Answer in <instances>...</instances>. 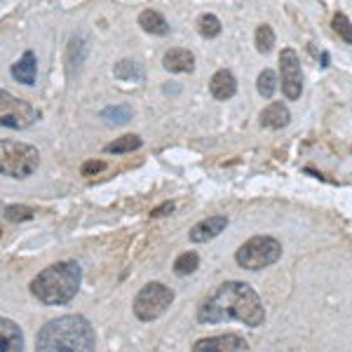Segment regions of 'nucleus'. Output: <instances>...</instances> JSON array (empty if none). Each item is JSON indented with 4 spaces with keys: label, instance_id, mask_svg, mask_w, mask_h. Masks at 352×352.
<instances>
[{
    "label": "nucleus",
    "instance_id": "f257e3e1",
    "mask_svg": "<svg viewBox=\"0 0 352 352\" xmlns=\"http://www.w3.org/2000/svg\"><path fill=\"white\" fill-rule=\"evenodd\" d=\"M242 322L244 327H261L265 310L261 296L244 282H226L214 289L197 308L200 324H223V322Z\"/></svg>",
    "mask_w": 352,
    "mask_h": 352
},
{
    "label": "nucleus",
    "instance_id": "f03ea898",
    "mask_svg": "<svg viewBox=\"0 0 352 352\" xmlns=\"http://www.w3.org/2000/svg\"><path fill=\"white\" fill-rule=\"evenodd\" d=\"M94 329L82 315L50 320L36 336V352H94Z\"/></svg>",
    "mask_w": 352,
    "mask_h": 352
},
{
    "label": "nucleus",
    "instance_id": "7ed1b4c3",
    "mask_svg": "<svg viewBox=\"0 0 352 352\" xmlns=\"http://www.w3.org/2000/svg\"><path fill=\"white\" fill-rule=\"evenodd\" d=\"M80 265L76 261H61L33 277L31 294L45 305H66L80 292Z\"/></svg>",
    "mask_w": 352,
    "mask_h": 352
},
{
    "label": "nucleus",
    "instance_id": "20e7f679",
    "mask_svg": "<svg viewBox=\"0 0 352 352\" xmlns=\"http://www.w3.org/2000/svg\"><path fill=\"white\" fill-rule=\"evenodd\" d=\"M41 153L36 146L0 139V174L10 179H28L38 169Z\"/></svg>",
    "mask_w": 352,
    "mask_h": 352
},
{
    "label": "nucleus",
    "instance_id": "39448f33",
    "mask_svg": "<svg viewBox=\"0 0 352 352\" xmlns=\"http://www.w3.org/2000/svg\"><path fill=\"white\" fill-rule=\"evenodd\" d=\"M282 256V244L270 235H256L237 249V265L244 270H263L277 263Z\"/></svg>",
    "mask_w": 352,
    "mask_h": 352
},
{
    "label": "nucleus",
    "instance_id": "423d86ee",
    "mask_svg": "<svg viewBox=\"0 0 352 352\" xmlns=\"http://www.w3.org/2000/svg\"><path fill=\"white\" fill-rule=\"evenodd\" d=\"M174 303V292L162 282H151L136 294L134 298V315L141 322H153L167 312Z\"/></svg>",
    "mask_w": 352,
    "mask_h": 352
},
{
    "label": "nucleus",
    "instance_id": "0eeeda50",
    "mask_svg": "<svg viewBox=\"0 0 352 352\" xmlns=\"http://www.w3.org/2000/svg\"><path fill=\"white\" fill-rule=\"evenodd\" d=\"M38 118H41V113L33 109L28 101L16 99L8 89H0V127L28 129Z\"/></svg>",
    "mask_w": 352,
    "mask_h": 352
},
{
    "label": "nucleus",
    "instance_id": "6e6552de",
    "mask_svg": "<svg viewBox=\"0 0 352 352\" xmlns=\"http://www.w3.org/2000/svg\"><path fill=\"white\" fill-rule=\"evenodd\" d=\"M280 73H282V92L289 101L300 99L303 92V71H300L298 52L292 47L282 50L280 54Z\"/></svg>",
    "mask_w": 352,
    "mask_h": 352
},
{
    "label": "nucleus",
    "instance_id": "1a4fd4ad",
    "mask_svg": "<svg viewBox=\"0 0 352 352\" xmlns=\"http://www.w3.org/2000/svg\"><path fill=\"white\" fill-rule=\"evenodd\" d=\"M247 343L235 336V333H223V336H209L192 345L190 352H244Z\"/></svg>",
    "mask_w": 352,
    "mask_h": 352
},
{
    "label": "nucleus",
    "instance_id": "9d476101",
    "mask_svg": "<svg viewBox=\"0 0 352 352\" xmlns=\"http://www.w3.org/2000/svg\"><path fill=\"white\" fill-rule=\"evenodd\" d=\"M0 352H24V333L8 317H0Z\"/></svg>",
    "mask_w": 352,
    "mask_h": 352
},
{
    "label": "nucleus",
    "instance_id": "9b49d317",
    "mask_svg": "<svg viewBox=\"0 0 352 352\" xmlns=\"http://www.w3.org/2000/svg\"><path fill=\"white\" fill-rule=\"evenodd\" d=\"M162 66L169 73H192L195 71V54L184 47H172L162 56Z\"/></svg>",
    "mask_w": 352,
    "mask_h": 352
},
{
    "label": "nucleus",
    "instance_id": "f8f14e48",
    "mask_svg": "<svg viewBox=\"0 0 352 352\" xmlns=\"http://www.w3.org/2000/svg\"><path fill=\"white\" fill-rule=\"evenodd\" d=\"M226 228H228V219L226 217H209V219H204L200 223L192 226L190 240L197 244L209 242V240H214V237H219Z\"/></svg>",
    "mask_w": 352,
    "mask_h": 352
},
{
    "label": "nucleus",
    "instance_id": "ddd939ff",
    "mask_svg": "<svg viewBox=\"0 0 352 352\" xmlns=\"http://www.w3.org/2000/svg\"><path fill=\"white\" fill-rule=\"evenodd\" d=\"M209 92H212L214 99L219 101H228L232 96L237 94V80L235 76H232L230 71H226V68H221L212 76V80H209Z\"/></svg>",
    "mask_w": 352,
    "mask_h": 352
},
{
    "label": "nucleus",
    "instance_id": "4468645a",
    "mask_svg": "<svg viewBox=\"0 0 352 352\" xmlns=\"http://www.w3.org/2000/svg\"><path fill=\"white\" fill-rule=\"evenodd\" d=\"M87 38L82 36V33H76V36L71 38V43H68V50H66V68H68V76H73V73H78L85 64V59H87Z\"/></svg>",
    "mask_w": 352,
    "mask_h": 352
},
{
    "label": "nucleus",
    "instance_id": "2eb2a0df",
    "mask_svg": "<svg viewBox=\"0 0 352 352\" xmlns=\"http://www.w3.org/2000/svg\"><path fill=\"white\" fill-rule=\"evenodd\" d=\"M289 120H292V113H289L287 104H282V101H272L261 113V127L265 129H282L287 127Z\"/></svg>",
    "mask_w": 352,
    "mask_h": 352
},
{
    "label": "nucleus",
    "instance_id": "dca6fc26",
    "mask_svg": "<svg viewBox=\"0 0 352 352\" xmlns=\"http://www.w3.org/2000/svg\"><path fill=\"white\" fill-rule=\"evenodd\" d=\"M36 76H38V61H36V54L28 50L16 64H12V78L16 82L31 87V85H36Z\"/></svg>",
    "mask_w": 352,
    "mask_h": 352
},
{
    "label": "nucleus",
    "instance_id": "f3484780",
    "mask_svg": "<svg viewBox=\"0 0 352 352\" xmlns=\"http://www.w3.org/2000/svg\"><path fill=\"white\" fill-rule=\"evenodd\" d=\"M139 26L144 28L146 33H151V36H169V24L167 19L155 12V10H144V12L139 14Z\"/></svg>",
    "mask_w": 352,
    "mask_h": 352
},
{
    "label": "nucleus",
    "instance_id": "a211bd4d",
    "mask_svg": "<svg viewBox=\"0 0 352 352\" xmlns=\"http://www.w3.org/2000/svg\"><path fill=\"white\" fill-rule=\"evenodd\" d=\"M113 76L118 80H124V82H144L146 80V71L139 61H132V59H122L113 66Z\"/></svg>",
    "mask_w": 352,
    "mask_h": 352
},
{
    "label": "nucleus",
    "instance_id": "6ab92c4d",
    "mask_svg": "<svg viewBox=\"0 0 352 352\" xmlns=\"http://www.w3.org/2000/svg\"><path fill=\"white\" fill-rule=\"evenodd\" d=\"M144 146V139L139 134H124L120 139H116L113 144L104 146V153H113V155H122V153H132L139 151Z\"/></svg>",
    "mask_w": 352,
    "mask_h": 352
},
{
    "label": "nucleus",
    "instance_id": "aec40b11",
    "mask_svg": "<svg viewBox=\"0 0 352 352\" xmlns=\"http://www.w3.org/2000/svg\"><path fill=\"white\" fill-rule=\"evenodd\" d=\"M132 109H129L127 104H118V106H109V109L101 111V120L106 124H111V127H118V124H127L132 120Z\"/></svg>",
    "mask_w": 352,
    "mask_h": 352
},
{
    "label": "nucleus",
    "instance_id": "412c9836",
    "mask_svg": "<svg viewBox=\"0 0 352 352\" xmlns=\"http://www.w3.org/2000/svg\"><path fill=\"white\" fill-rule=\"evenodd\" d=\"M197 33H200L202 38H207V41H212V38L221 36V21L217 14H202L200 19H197Z\"/></svg>",
    "mask_w": 352,
    "mask_h": 352
},
{
    "label": "nucleus",
    "instance_id": "4be33fe9",
    "mask_svg": "<svg viewBox=\"0 0 352 352\" xmlns=\"http://www.w3.org/2000/svg\"><path fill=\"white\" fill-rule=\"evenodd\" d=\"M197 265H200V256H197L195 252H186L174 261V272L179 277H186V275H192V272L197 270Z\"/></svg>",
    "mask_w": 352,
    "mask_h": 352
},
{
    "label": "nucleus",
    "instance_id": "5701e85b",
    "mask_svg": "<svg viewBox=\"0 0 352 352\" xmlns=\"http://www.w3.org/2000/svg\"><path fill=\"white\" fill-rule=\"evenodd\" d=\"M256 87H258V94L263 96V99H272V94H275V89H277L275 71H270V68L261 71V76H258V80H256Z\"/></svg>",
    "mask_w": 352,
    "mask_h": 352
},
{
    "label": "nucleus",
    "instance_id": "b1692460",
    "mask_svg": "<svg viewBox=\"0 0 352 352\" xmlns=\"http://www.w3.org/2000/svg\"><path fill=\"white\" fill-rule=\"evenodd\" d=\"M272 45H275V31L268 24H261L256 28V50L261 54H268Z\"/></svg>",
    "mask_w": 352,
    "mask_h": 352
},
{
    "label": "nucleus",
    "instance_id": "393cba45",
    "mask_svg": "<svg viewBox=\"0 0 352 352\" xmlns=\"http://www.w3.org/2000/svg\"><path fill=\"white\" fill-rule=\"evenodd\" d=\"M36 217V212H33L31 207H26V204H10L8 209H5V219L12 221V223H21V221H31Z\"/></svg>",
    "mask_w": 352,
    "mask_h": 352
},
{
    "label": "nucleus",
    "instance_id": "a878e982",
    "mask_svg": "<svg viewBox=\"0 0 352 352\" xmlns=\"http://www.w3.org/2000/svg\"><path fill=\"white\" fill-rule=\"evenodd\" d=\"M333 31H336L348 45H352V21L343 12H338L333 16Z\"/></svg>",
    "mask_w": 352,
    "mask_h": 352
},
{
    "label": "nucleus",
    "instance_id": "bb28decb",
    "mask_svg": "<svg viewBox=\"0 0 352 352\" xmlns=\"http://www.w3.org/2000/svg\"><path fill=\"white\" fill-rule=\"evenodd\" d=\"M104 169H106V162H101V160H87L80 167V172H82V176H94V174L104 172Z\"/></svg>",
    "mask_w": 352,
    "mask_h": 352
},
{
    "label": "nucleus",
    "instance_id": "cd10ccee",
    "mask_svg": "<svg viewBox=\"0 0 352 352\" xmlns=\"http://www.w3.org/2000/svg\"><path fill=\"white\" fill-rule=\"evenodd\" d=\"M174 212V202H162L160 207H155L151 212V217L153 219H157V217H167V214H172Z\"/></svg>",
    "mask_w": 352,
    "mask_h": 352
},
{
    "label": "nucleus",
    "instance_id": "c85d7f7f",
    "mask_svg": "<svg viewBox=\"0 0 352 352\" xmlns=\"http://www.w3.org/2000/svg\"><path fill=\"white\" fill-rule=\"evenodd\" d=\"M0 237H3V228H0Z\"/></svg>",
    "mask_w": 352,
    "mask_h": 352
}]
</instances>
